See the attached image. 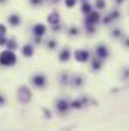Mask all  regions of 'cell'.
Instances as JSON below:
<instances>
[{"mask_svg":"<svg viewBox=\"0 0 129 131\" xmlns=\"http://www.w3.org/2000/svg\"><path fill=\"white\" fill-rule=\"evenodd\" d=\"M17 63V57H15V53L12 52V50H9V49H6V50H3L2 53H0V64L2 66H14Z\"/></svg>","mask_w":129,"mask_h":131,"instance_id":"1","label":"cell"},{"mask_svg":"<svg viewBox=\"0 0 129 131\" xmlns=\"http://www.w3.org/2000/svg\"><path fill=\"white\" fill-rule=\"evenodd\" d=\"M17 98H18V101L21 102V104H28L29 101H31V98H32V93H31V90L28 89V87H20L18 89V93H17Z\"/></svg>","mask_w":129,"mask_h":131,"instance_id":"2","label":"cell"},{"mask_svg":"<svg viewBox=\"0 0 129 131\" xmlns=\"http://www.w3.org/2000/svg\"><path fill=\"white\" fill-rule=\"evenodd\" d=\"M88 57H90V53H88L87 50H76V52H74V58H76L78 61H81V63L88 61Z\"/></svg>","mask_w":129,"mask_h":131,"instance_id":"3","label":"cell"},{"mask_svg":"<svg viewBox=\"0 0 129 131\" xmlns=\"http://www.w3.org/2000/svg\"><path fill=\"white\" fill-rule=\"evenodd\" d=\"M32 82L36 87H44L46 85V76L44 75H35L32 78Z\"/></svg>","mask_w":129,"mask_h":131,"instance_id":"4","label":"cell"},{"mask_svg":"<svg viewBox=\"0 0 129 131\" xmlns=\"http://www.w3.org/2000/svg\"><path fill=\"white\" fill-rule=\"evenodd\" d=\"M33 34H35L36 37L44 35V34H46V26H44V25H35V28H33Z\"/></svg>","mask_w":129,"mask_h":131,"instance_id":"5","label":"cell"},{"mask_svg":"<svg viewBox=\"0 0 129 131\" xmlns=\"http://www.w3.org/2000/svg\"><path fill=\"white\" fill-rule=\"evenodd\" d=\"M96 52H97V57H99V58H106V57H108V50H106L105 46H99L96 49Z\"/></svg>","mask_w":129,"mask_h":131,"instance_id":"6","label":"cell"},{"mask_svg":"<svg viewBox=\"0 0 129 131\" xmlns=\"http://www.w3.org/2000/svg\"><path fill=\"white\" fill-rule=\"evenodd\" d=\"M23 55H24L26 58L32 57V55H33V47H32V44H26V46L23 47Z\"/></svg>","mask_w":129,"mask_h":131,"instance_id":"7","label":"cell"},{"mask_svg":"<svg viewBox=\"0 0 129 131\" xmlns=\"http://www.w3.org/2000/svg\"><path fill=\"white\" fill-rule=\"evenodd\" d=\"M58 21H59V14L58 12H52L49 15V23L50 25H58Z\"/></svg>","mask_w":129,"mask_h":131,"instance_id":"8","label":"cell"},{"mask_svg":"<svg viewBox=\"0 0 129 131\" xmlns=\"http://www.w3.org/2000/svg\"><path fill=\"white\" fill-rule=\"evenodd\" d=\"M9 25H12V26H18V25H20V17H18L17 14L9 15Z\"/></svg>","mask_w":129,"mask_h":131,"instance_id":"9","label":"cell"},{"mask_svg":"<svg viewBox=\"0 0 129 131\" xmlns=\"http://www.w3.org/2000/svg\"><path fill=\"white\" fill-rule=\"evenodd\" d=\"M90 17H88V23H96L99 21V14L97 12H88Z\"/></svg>","mask_w":129,"mask_h":131,"instance_id":"10","label":"cell"},{"mask_svg":"<svg viewBox=\"0 0 129 131\" xmlns=\"http://www.w3.org/2000/svg\"><path fill=\"white\" fill-rule=\"evenodd\" d=\"M68 55H70L68 49H64V50L61 52V55H59V60H61V61H67V60H68Z\"/></svg>","mask_w":129,"mask_h":131,"instance_id":"11","label":"cell"},{"mask_svg":"<svg viewBox=\"0 0 129 131\" xmlns=\"http://www.w3.org/2000/svg\"><path fill=\"white\" fill-rule=\"evenodd\" d=\"M6 46H8V49L9 50H12V49H17V41H14V40H6Z\"/></svg>","mask_w":129,"mask_h":131,"instance_id":"12","label":"cell"},{"mask_svg":"<svg viewBox=\"0 0 129 131\" xmlns=\"http://www.w3.org/2000/svg\"><path fill=\"white\" fill-rule=\"evenodd\" d=\"M67 107H68V105H67V102H65V101H59V102H58V110H59V111H62V110H67Z\"/></svg>","mask_w":129,"mask_h":131,"instance_id":"13","label":"cell"},{"mask_svg":"<svg viewBox=\"0 0 129 131\" xmlns=\"http://www.w3.org/2000/svg\"><path fill=\"white\" fill-rule=\"evenodd\" d=\"M82 11H84V12H91V6H90V3H84Z\"/></svg>","mask_w":129,"mask_h":131,"instance_id":"14","label":"cell"},{"mask_svg":"<svg viewBox=\"0 0 129 131\" xmlns=\"http://www.w3.org/2000/svg\"><path fill=\"white\" fill-rule=\"evenodd\" d=\"M74 3H76V0H65V6L67 8H73Z\"/></svg>","mask_w":129,"mask_h":131,"instance_id":"15","label":"cell"},{"mask_svg":"<svg viewBox=\"0 0 129 131\" xmlns=\"http://www.w3.org/2000/svg\"><path fill=\"white\" fill-rule=\"evenodd\" d=\"M96 5H97V8L103 9L105 8V0H96Z\"/></svg>","mask_w":129,"mask_h":131,"instance_id":"16","label":"cell"},{"mask_svg":"<svg viewBox=\"0 0 129 131\" xmlns=\"http://www.w3.org/2000/svg\"><path fill=\"white\" fill-rule=\"evenodd\" d=\"M5 34H6V26L0 25V35H5Z\"/></svg>","mask_w":129,"mask_h":131,"instance_id":"17","label":"cell"},{"mask_svg":"<svg viewBox=\"0 0 129 131\" xmlns=\"http://www.w3.org/2000/svg\"><path fill=\"white\" fill-rule=\"evenodd\" d=\"M71 107H73V108H81V102H79V101H74V102L71 104Z\"/></svg>","mask_w":129,"mask_h":131,"instance_id":"18","label":"cell"},{"mask_svg":"<svg viewBox=\"0 0 129 131\" xmlns=\"http://www.w3.org/2000/svg\"><path fill=\"white\" fill-rule=\"evenodd\" d=\"M3 44H6V38H5V35H0V46H3Z\"/></svg>","mask_w":129,"mask_h":131,"instance_id":"19","label":"cell"},{"mask_svg":"<svg viewBox=\"0 0 129 131\" xmlns=\"http://www.w3.org/2000/svg\"><path fill=\"white\" fill-rule=\"evenodd\" d=\"M49 47H50V49H55V47H56V43H55V41H50V43H49Z\"/></svg>","mask_w":129,"mask_h":131,"instance_id":"20","label":"cell"},{"mask_svg":"<svg viewBox=\"0 0 129 131\" xmlns=\"http://www.w3.org/2000/svg\"><path fill=\"white\" fill-rule=\"evenodd\" d=\"M3 102H5V98H3V96H0V105H2Z\"/></svg>","mask_w":129,"mask_h":131,"instance_id":"21","label":"cell"},{"mask_svg":"<svg viewBox=\"0 0 129 131\" xmlns=\"http://www.w3.org/2000/svg\"><path fill=\"white\" fill-rule=\"evenodd\" d=\"M0 2H5V0H0Z\"/></svg>","mask_w":129,"mask_h":131,"instance_id":"22","label":"cell"}]
</instances>
